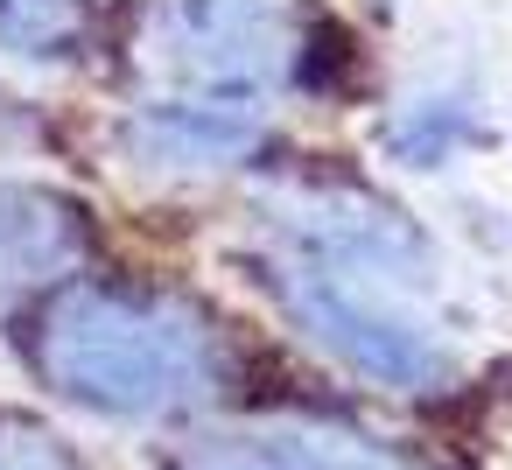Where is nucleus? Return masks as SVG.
Wrapping results in <instances>:
<instances>
[{
  "mask_svg": "<svg viewBox=\"0 0 512 470\" xmlns=\"http://www.w3.org/2000/svg\"><path fill=\"white\" fill-rule=\"evenodd\" d=\"M43 365L71 400L99 414H169L211 393L218 344L176 302L78 288L43 323Z\"/></svg>",
  "mask_w": 512,
  "mask_h": 470,
  "instance_id": "f257e3e1",
  "label": "nucleus"
},
{
  "mask_svg": "<svg viewBox=\"0 0 512 470\" xmlns=\"http://www.w3.org/2000/svg\"><path fill=\"white\" fill-rule=\"evenodd\" d=\"M169 57L204 85L253 78V71L274 64V22L253 8V0H176Z\"/></svg>",
  "mask_w": 512,
  "mask_h": 470,
  "instance_id": "f03ea898",
  "label": "nucleus"
},
{
  "mask_svg": "<svg viewBox=\"0 0 512 470\" xmlns=\"http://www.w3.org/2000/svg\"><path fill=\"white\" fill-rule=\"evenodd\" d=\"M183 470H393L351 435H316V428H274V435H218L183 456Z\"/></svg>",
  "mask_w": 512,
  "mask_h": 470,
  "instance_id": "7ed1b4c3",
  "label": "nucleus"
},
{
  "mask_svg": "<svg viewBox=\"0 0 512 470\" xmlns=\"http://www.w3.org/2000/svg\"><path fill=\"white\" fill-rule=\"evenodd\" d=\"M64 260H71V218H64V204L0 183V295L57 274Z\"/></svg>",
  "mask_w": 512,
  "mask_h": 470,
  "instance_id": "20e7f679",
  "label": "nucleus"
},
{
  "mask_svg": "<svg viewBox=\"0 0 512 470\" xmlns=\"http://www.w3.org/2000/svg\"><path fill=\"white\" fill-rule=\"evenodd\" d=\"M141 148L176 169H218L246 148V120L225 106H155L141 127Z\"/></svg>",
  "mask_w": 512,
  "mask_h": 470,
  "instance_id": "39448f33",
  "label": "nucleus"
},
{
  "mask_svg": "<svg viewBox=\"0 0 512 470\" xmlns=\"http://www.w3.org/2000/svg\"><path fill=\"white\" fill-rule=\"evenodd\" d=\"M85 36V0H0V50L64 57Z\"/></svg>",
  "mask_w": 512,
  "mask_h": 470,
  "instance_id": "423d86ee",
  "label": "nucleus"
},
{
  "mask_svg": "<svg viewBox=\"0 0 512 470\" xmlns=\"http://www.w3.org/2000/svg\"><path fill=\"white\" fill-rule=\"evenodd\" d=\"M0 470H71V463L36 428H0Z\"/></svg>",
  "mask_w": 512,
  "mask_h": 470,
  "instance_id": "0eeeda50",
  "label": "nucleus"
}]
</instances>
